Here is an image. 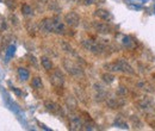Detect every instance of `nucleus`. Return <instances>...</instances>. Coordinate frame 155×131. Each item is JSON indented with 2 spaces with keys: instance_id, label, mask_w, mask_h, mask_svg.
I'll return each mask as SVG.
<instances>
[{
  "instance_id": "obj_1",
  "label": "nucleus",
  "mask_w": 155,
  "mask_h": 131,
  "mask_svg": "<svg viewBox=\"0 0 155 131\" xmlns=\"http://www.w3.org/2000/svg\"><path fill=\"white\" fill-rule=\"evenodd\" d=\"M81 45H82L87 51H90V53L93 54V55H101V54H104L105 50H106V47L104 45V43L97 42V41L92 39V38L84 39V41L81 42Z\"/></svg>"
},
{
  "instance_id": "obj_2",
  "label": "nucleus",
  "mask_w": 155,
  "mask_h": 131,
  "mask_svg": "<svg viewBox=\"0 0 155 131\" xmlns=\"http://www.w3.org/2000/svg\"><path fill=\"white\" fill-rule=\"evenodd\" d=\"M62 66H63V68L66 69V72H67L68 74L74 76V77H80V76L84 75V69H82V67L79 66L75 62H73V61L69 60V58H63Z\"/></svg>"
},
{
  "instance_id": "obj_3",
  "label": "nucleus",
  "mask_w": 155,
  "mask_h": 131,
  "mask_svg": "<svg viewBox=\"0 0 155 131\" xmlns=\"http://www.w3.org/2000/svg\"><path fill=\"white\" fill-rule=\"evenodd\" d=\"M49 81L54 87L62 88L64 85V75L60 69H51V73L49 75Z\"/></svg>"
},
{
  "instance_id": "obj_4",
  "label": "nucleus",
  "mask_w": 155,
  "mask_h": 131,
  "mask_svg": "<svg viewBox=\"0 0 155 131\" xmlns=\"http://www.w3.org/2000/svg\"><path fill=\"white\" fill-rule=\"evenodd\" d=\"M105 103L110 109H119L125 104V99L124 97H120L117 94L116 97H107Z\"/></svg>"
},
{
  "instance_id": "obj_5",
  "label": "nucleus",
  "mask_w": 155,
  "mask_h": 131,
  "mask_svg": "<svg viewBox=\"0 0 155 131\" xmlns=\"http://www.w3.org/2000/svg\"><path fill=\"white\" fill-rule=\"evenodd\" d=\"M84 125H85V123H84V120H82V118L80 116L73 114V116L69 117V126H68L69 130L72 131L82 130L84 129Z\"/></svg>"
},
{
  "instance_id": "obj_6",
  "label": "nucleus",
  "mask_w": 155,
  "mask_h": 131,
  "mask_svg": "<svg viewBox=\"0 0 155 131\" xmlns=\"http://www.w3.org/2000/svg\"><path fill=\"white\" fill-rule=\"evenodd\" d=\"M64 23L66 25L71 26V28H77L80 24V17L77 12L72 11V12H68L66 16H64Z\"/></svg>"
},
{
  "instance_id": "obj_7",
  "label": "nucleus",
  "mask_w": 155,
  "mask_h": 131,
  "mask_svg": "<svg viewBox=\"0 0 155 131\" xmlns=\"http://www.w3.org/2000/svg\"><path fill=\"white\" fill-rule=\"evenodd\" d=\"M116 63H117V66H118L119 72L125 73V74H129V75L135 74L134 68H133L125 60H123V58H118V60H116Z\"/></svg>"
},
{
  "instance_id": "obj_8",
  "label": "nucleus",
  "mask_w": 155,
  "mask_h": 131,
  "mask_svg": "<svg viewBox=\"0 0 155 131\" xmlns=\"http://www.w3.org/2000/svg\"><path fill=\"white\" fill-rule=\"evenodd\" d=\"M93 87H94V92H96V100L99 103L105 101L107 98V92H106L105 87L101 84H94Z\"/></svg>"
},
{
  "instance_id": "obj_9",
  "label": "nucleus",
  "mask_w": 155,
  "mask_h": 131,
  "mask_svg": "<svg viewBox=\"0 0 155 131\" xmlns=\"http://www.w3.org/2000/svg\"><path fill=\"white\" fill-rule=\"evenodd\" d=\"M92 26H93V29L97 31L98 34H101V35H107V34L111 32V26L107 23L93 21L92 23Z\"/></svg>"
},
{
  "instance_id": "obj_10",
  "label": "nucleus",
  "mask_w": 155,
  "mask_h": 131,
  "mask_svg": "<svg viewBox=\"0 0 155 131\" xmlns=\"http://www.w3.org/2000/svg\"><path fill=\"white\" fill-rule=\"evenodd\" d=\"M39 26L43 31L49 32V34H54V19L53 18H44L41 21Z\"/></svg>"
},
{
  "instance_id": "obj_11",
  "label": "nucleus",
  "mask_w": 155,
  "mask_h": 131,
  "mask_svg": "<svg viewBox=\"0 0 155 131\" xmlns=\"http://www.w3.org/2000/svg\"><path fill=\"white\" fill-rule=\"evenodd\" d=\"M53 19H54V34H58V35H66V34H67V28H66V25H64L58 17H53Z\"/></svg>"
},
{
  "instance_id": "obj_12",
  "label": "nucleus",
  "mask_w": 155,
  "mask_h": 131,
  "mask_svg": "<svg viewBox=\"0 0 155 131\" xmlns=\"http://www.w3.org/2000/svg\"><path fill=\"white\" fill-rule=\"evenodd\" d=\"M94 16L98 19H101V20H105V21H110L112 19V15L110 11L107 10H104V8H98L94 11Z\"/></svg>"
},
{
  "instance_id": "obj_13",
  "label": "nucleus",
  "mask_w": 155,
  "mask_h": 131,
  "mask_svg": "<svg viewBox=\"0 0 155 131\" xmlns=\"http://www.w3.org/2000/svg\"><path fill=\"white\" fill-rule=\"evenodd\" d=\"M137 106H138L140 110L147 112V111L152 110V107H153V101H152L149 98H143V99H141V100L137 103Z\"/></svg>"
},
{
  "instance_id": "obj_14",
  "label": "nucleus",
  "mask_w": 155,
  "mask_h": 131,
  "mask_svg": "<svg viewBox=\"0 0 155 131\" xmlns=\"http://www.w3.org/2000/svg\"><path fill=\"white\" fill-rule=\"evenodd\" d=\"M44 107L47 109V111L51 113H61V107L58 106L56 103L51 101V100H47L44 103Z\"/></svg>"
},
{
  "instance_id": "obj_15",
  "label": "nucleus",
  "mask_w": 155,
  "mask_h": 131,
  "mask_svg": "<svg viewBox=\"0 0 155 131\" xmlns=\"http://www.w3.org/2000/svg\"><path fill=\"white\" fill-rule=\"evenodd\" d=\"M41 64H42V67H43L47 72H49V70L53 69V62H51V60H50L49 57H47V56L41 57Z\"/></svg>"
},
{
  "instance_id": "obj_16",
  "label": "nucleus",
  "mask_w": 155,
  "mask_h": 131,
  "mask_svg": "<svg viewBox=\"0 0 155 131\" xmlns=\"http://www.w3.org/2000/svg\"><path fill=\"white\" fill-rule=\"evenodd\" d=\"M104 69H106V70H107V72H110V73H117V72H119L116 61L105 63V64H104Z\"/></svg>"
},
{
  "instance_id": "obj_17",
  "label": "nucleus",
  "mask_w": 155,
  "mask_h": 131,
  "mask_svg": "<svg viewBox=\"0 0 155 131\" xmlns=\"http://www.w3.org/2000/svg\"><path fill=\"white\" fill-rule=\"evenodd\" d=\"M61 48H62V50H63L64 53H67V54H69V55H75V51H74L73 47H72L68 42H61Z\"/></svg>"
},
{
  "instance_id": "obj_18",
  "label": "nucleus",
  "mask_w": 155,
  "mask_h": 131,
  "mask_svg": "<svg viewBox=\"0 0 155 131\" xmlns=\"http://www.w3.org/2000/svg\"><path fill=\"white\" fill-rule=\"evenodd\" d=\"M66 105L68 106V109H71V110H75V109H77V105H78L77 99H75L74 97L69 95V97L66 99Z\"/></svg>"
},
{
  "instance_id": "obj_19",
  "label": "nucleus",
  "mask_w": 155,
  "mask_h": 131,
  "mask_svg": "<svg viewBox=\"0 0 155 131\" xmlns=\"http://www.w3.org/2000/svg\"><path fill=\"white\" fill-rule=\"evenodd\" d=\"M31 86H32V88H35V90H42V88H43L42 79L38 77V76L34 77V79L31 80Z\"/></svg>"
},
{
  "instance_id": "obj_20",
  "label": "nucleus",
  "mask_w": 155,
  "mask_h": 131,
  "mask_svg": "<svg viewBox=\"0 0 155 131\" xmlns=\"http://www.w3.org/2000/svg\"><path fill=\"white\" fill-rule=\"evenodd\" d=\"M137 86H138V88H141L142 91H146V92H149V93L153 92V87H152L148 82H146V81H140V82H137Z\"/></svg>"
},
{
  "instance_id": "obj_21",
  "label": "nucleus",
  "mask_w": 155,
  "mask_h": 131,
  "mask_svg": "<svg viewBox=\"0 0 155 131\" xmlns=\"http://www.w3.org/2000/svg\"><path fill=\"white\" fill-rule=\"evenodd\" d=\"M21 13L24 16H32L34 15V10L29 4H23L21 5Z\"/></svg>"
},
{
  "instance_id": "obj_22",
  "label": "nucleus",
  "mask_w": 155,
  "mask_h": 131,
  "mask_svg": "<svg viewBox=\"0 0 155 131\" xmlns=\"http://www.w3.org/2000/svg\"><path fill=\"white\" fill-rule=\"evenodd\" d=\"M101 79H103V81H104L105 84H107V85H110V84H112V82L115 81V76L111 74L110 72H107V73L101 75Z\"/></svg>"
},
{
  "instance_id": "obj_23",
  "label": "nucleus",
  "mask_w": 155,
  "mask_h": 131,
  "mask_svg": "<svg viewBox=\"0 0 155 131\" xmlns=\"http://www.w3.org/2000/svg\"><path fill=\"white\" fill-rule=\"evenodd\" d=\"M123 44L127 48H133L135 45V42L133 41V38L130 37V36H125V37L123 38Z\"/></svg>"
},
{
  "instance_id": "obj_24",
  "label": "nucleus",
  "mask_w": 155,
  "mask_h": 131,
  "mask_svg": "<svg viewBox=\"0 0 155 131\" xmlns=\"http://www.w3.org/2000/svg\"><path fill=\"white\" fill-rule=\"evenodd\" d=\"M18 75H19L20 79L23 81H26L29 79V72L25 68H18Z\"/></svg>"
},
{
  "instance_id": "obj_25",
  "label": "nucleus",
  "mask_w": 155,
  "mask_h": 131,
  "mask_svg": "<svg viewBox=\"0 0 155 131\" xmlns=\"http://www.w3.org/2000/svg\"><path fill=\"white\" fill-rule=\"evenodd\" d=\"M115 125H117L118 128H122V129H128V128H129L128 124H127L124 120H122L120 118H116V120H115Z\"/></svg>"
},
{
  "instance_id": "obj_26",
  "label": "nucleus",
  "mask_w": 155,
  "mask_h": 131,
  "mask_svg": "<svg viewBox=\"0 0 155 131\" xmlns=\"http://www.w3.org/2000/svg\"><path fill=\"white\" fill-rule=\"evenodd\" d=\"M75 93H77V95H78V99H79L80 101L85 103V98H86V94L82 92V90H81V88H75Z\"/></svg>"
},
{
  "instance_id": "obj_27",
  "label": "nucleus",
  "mask_w": 155,
  "mask_h": 131,
  "mask_svg": "<svg viewBox=\"0 0 155 131\" xmlns=\"http://www.w3.org/2000/svg\"><path fill=\"white\" fill-rule=\"evenodd\" d=\"M130 120H131V123L135 125V128H136V125H137V128H142V122L138 119V117L131 116V117H130Z\"/></svg>"
},
{
  "instance_id": "obj_28",
  "label": "nucleus",
  "mask_w": 155,
  "mask_h": 131,
  "mask_svg": "<svg viewBox=\"0 0 155 131\" xmlns=\"http://www.w3.org/2000/svg\"><path fill=\"white\" fill-rule=\"evenodd\" d=\"M117 94L120 95V97H127V94H128L127 87H124V86H119L118 90H117Z\"/></svg>"
},
{
  "instance_id": "obj_29",
  "label": "nucleus",
  "mask_w": 155,
  "mask_h": 131,
  "mask_svg": "<svg viewBox=\"0 0 155 131\" xmlns=\"http://www.w3.org/2000/svg\"><path fill=\"white\" fill-rule=\"evenodd\" d=\"M5 4H6V6H7L10 10H15L16 6H17L16 0H5Z\"/></svg>"
},
{
  "instance_id": "obj_30",
  "label": "nucleus",
  "mask_w": 155,
  "mask_h": 131,
  "mask_svg": "<svg viewBox=\"0 0 155 131\" xmlns=\"http://www.w3.org/2000/svg\"><path fill=\"white\" fill-rule=\"evenodd\" d=\"M81 2L86 6H91V5H94V4H98L99 0H81Z\"/></svg>"
},
{
  "instance_id": "obj_31",
  "label": "nucleus",
  "mask_w": 155,
  "mask_h": 131,
  "mask_svg": "<svg viewBox=\"0 0 155 131\" xmlns=\"http://www.w3.org/2000/svg\"><path fill=\"white\" fill-rule=\"evenodd\" d=\"M15 50H16V48H15V45H11L10 48H8V51H7V58H10V57L12 56L13 54H15Z\"/></svg>"
}]
</instances>
